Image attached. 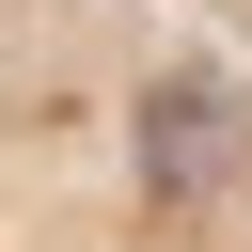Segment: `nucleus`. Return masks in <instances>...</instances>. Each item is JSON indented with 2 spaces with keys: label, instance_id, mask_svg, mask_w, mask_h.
Returning <instances> with one entry per match:
<instances>
[{
  "label": "nucleus",
  "instance_id": "f257e3e1",
  "mask_svg": "<svg viewBox=\"0 0 252 252\" xmlns=\"http://www.w3.org/2000/svg\"><path fill=\"white\" fill-rule=\"evenodd\" d=\"M0 252H252V0H0Z\"/></svg>",
  "mask_w": 252,
  "mask_h": 252
}]
</instances>
